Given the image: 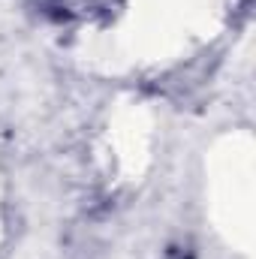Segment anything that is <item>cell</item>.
<instances>
[{
	"label": "cell",
	"instance_id": "obj_1",
	"mask_svg": "<svg viewBox=\"0 0 256 259\" xmlns=\"http://www.w3.org/2000/svg\"><path fill=\"white\" fill-rule=\"evenodd\" d=\"M36 6L55 24H91L109 18L121 0H36Z\"/></svg>",
	"mask_w": 256,
	"mask_h": 259
},
{
	"label": "cell",
	"instance_id": "obj_2",
	"mask_svg": "<svg viewBox=\"0 0 256 259\" xmlns=\"http://www.w3.org/2000/svg\"><path fill=\"white\" fill-rule=\"evenodd\" d=\"M166 259H193V256H190V250H184V247H172L166 253Z\"/></svg>",
	"mask_w": 256,
	"mask_h": 259
}]
</instances>
